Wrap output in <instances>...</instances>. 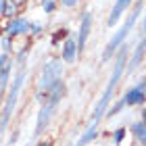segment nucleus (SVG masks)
Wrapping results in <instances>:
<instances>
[{
    "instance_id": "obj_1",
    "label": "nucleus",
    "mask_w": 146,
    "mask_h": 146,
    "mask_svg": "<svg viewBox=\"0 0 146 146\" xmlns=\"http://www.w3.org/2000/svg\"><path fill=\"white\" fill-rule=\"evenodd\" d=\"M113 58H115V63H113L111 79H109V84L104 86L102 96L98 98V102L94 104V113H92L90 123H88V125H94V127H98V125H100V121L104 119V115H107V109L111 107V98H113V94H115V90H117L119 82H121V75L125 73V67H127V58H129L127 46H121V48L117 50V54L113 56Z\"/></svg>"
},
{
    "instance_id": "obj_2",
    "label": "nucleus",
    "mask_w": 146,
    "mask_h": 146,
    "mask_svg": "<svg viewBox=\"0 0 146 146\" xmlns=\"http://www.w3.org/2000/svg\"><path fill=\"white\" fill-rule=\"evenodd\" d=\"M142 9H144V2H138V4H134V6L129 9L127 19L121 23V27H119L115 34L111 36V40L107 42V46H104L102 56H100L102 63H109L111 58L117 54V50L121 48V46H125V40L129 38V34H131V31H134V27H136V23L140 21V13H142Z\"/></svg>"
},
{
    "instance_id": "obj_3",
    "label": "nucleus",
    "mask_w": 146,
    "mask_h": 146,
    "mask_svg": "<svg viewBox=\"0 0 146 146\" xmlns=\"http://www.w3.org/2000/svg\"><path fill=\"white\" fill-rule=\"evenodd\" d=\"M25 79H27V67H21V69L15 73V77H13V84H11V88L6 90V96H4V100H2L0 131L9 127L11 117H13V113H15V109H17V100H19V96H21L23 86H25Z\"/></svg>"
},
{
    "instance_id": "obj_4",
    "label": "nucleus",
    "mask_w": 146,
    "mask_h": 146,
    "mask_svg": "<svg viewBox=\"0 0 146 146\" xmlns=\"http://www.w3.org/2000/svg\"><path fill=\"white\" fill-rule=\"evenodd\" d=\"M63 73H65V63L61 61V56L48 58V61L42 65V69H40L36 92H46L52 84H56L58 79H63Z\"/></svg>"
},
{
    "instance_id": "obj_5",
    "label": "nucleus",
    "mask_w": 146,
    "mask_h": 146,
    "mask_svg": "<svg viewBox=\"0 0 146 146\" xmlns=\"http://www.w3.org/2000/svg\"><path fill=\"white\" fill-rule=\"evenodd\" d=\"M29 25H31L29 19H25L23 15H17V17H13V19H4V23H2V34H6L11 40L27 38V36H29Z\"/></svg>"
},
{
    "instance_id": "obj_6",
    "label": "nucleus",
    "mask_w": 146,
    "mask_h": 146,
    "mask_svg": "<svg viewBox=\"0 0 146 146\" xmlns=\"http://www.w3.org/2000/svg\"><path fill=\"white\" fill-rule=\"evenodd\" d=\"M121 100H123L125 107H140V104H144L146 102V77L140 79V84L125 90Z\"/></svg>"
},
{
    "instance_id": "obj_7",
    "label": "nucleus",
    "mask_w": 146,
    "mask_h": 146,
    "mask_svg": "<svg viewBox=\"0 0 146 146\" xmlns=\"http://www.w3.org/2000/svg\"><path fill=\"white\" fill-rule=\"evenodd\" d=\"M92 29H94V15H92L90 11H86L82 19H79V27H77V48L79 52H84L86 50V44H88V40H90V34H92Z\"/></svg>"
},
{
    "instance_id": "obj_8",
    "label": "nucleus",
    "mask_w": 146,
    "mask_h": 146,
    "mask_svg": "<svg viewBox=\"0 0 146 146\" xmlns=\"http://www.w3.org/2000/svg\"><path fill=\"white\" fill-rule=\"evenodd\" d=\"M61 61L65 63V65H73L77 61L79 56H82V52H79V48H77V40L73 38V36H67L63 40V44H61Z\"/></svg>"
},
{
    "instance_id": "obj_9",
    "label": "nucleus",
    "mask_w": 146,
    "mask_h": 146,
    "mask_svg": "<svg viewBox=\"0 0 146 146\" xmlns=\"http://www.w3.org/2000/svg\"><path fill=\"white\" fill-rule=\"evenodd\" d=\"M131 4H134V0H115L111 6V13L107 17V25L109 27H115V25H119V21L123 19V15L131 9Z\"/></svg>"
},
{
    "instance_id": "obj_10",
    "label": "nucleus",
    "mask_w": 146,
    "mask_h": 146,
    "mask_svg": "<svg viewBox=\"0 0 146 146\" xmlns=\"http://www.w3.org/2000/svg\"><path fill=\"white\" fill-rule=\"evenodd\" d=\"M144 56H146V36H142V38H140V42H138V46L129 52L127 67H125V69H127V73L136 71L138 67H140V63L144 61Z\"/></svg>"
},
{
    "instance_id": "obj_11",
    "label": "nucleus",
    "mask_w": 146,
    "mask_h": 146,
    "mask_svg": "<svg viewBox=\"0 0 146 146\" xmlns=\"http://www.w3.org/2000/svg\"><path fill=\"white\" fill-rule=\"evenodd\" d=\"M13 69H15V58H13V54L0 52V84H9L11 82Z\"/></svg>"
},
{
    "instance_id": "obj_12",
    "label": "nucleus",
    "mask_w": 146,
    "mask_h": 146,
    "mask_svg": "<svg viewBox=\"0 0 146 146\" xmlns=\"http://www.w3.org/2000/svg\"><path fill=\"white\" fill-rule=\"evenodd\" d=\"M129 134H131V138L138 142V144H146V121H134L129 125Z\"/></svg>"
},
{
    "instance_id": "obj_13",
    "label": "nucleus",
    "mask_w": 146,
    "mask_h": 146,
    "mask_svg": "<svg viewBox=\"0 0 146 146\" xmlns=\"http://www.w3.org/2000/svg\"><path fill=\"white\" fill-rule=\"evenodd\" d=\"M98 138V127H94V125H88L84 131H82V136L77 138V142L73 144V146H88L90 142H94Z\"/></svg>"
},
{
    "instance_id": "obj_14",
    "label": "nucleus",
    "mask_w": 146,
    "mask_h": 146,
    "mask_svg": "<svg viewBox=\"0 0 146 146\" xmlns=\"http://www.w3.org/2000/svg\"><path fill=\"white\" fill-rule=\"evenodd\" d=\"M19 11H21V6H19L15 0H6V6H4V13L0 19H13L19 15Z\"/></svg>"
},
{
    "instance_id": "obj_15",
    "label": "nucleus",
    "mask_w": 146,
    "mask_h": 146,
    "mask_svg": "<svg viewBox=\"0 0 146 146\" xmlns=\"http://www.w3.org/2000/svg\"><path fill=\"white\" fill-rule=\"evenodd\" d=\"M125 138H127V127H125V125H119V127L113 129V134H111V140H113L115 146H121Z\"/></svg>"
},
{
    "instance_id": "obj_16",
    "label": "nucleus",
    "mask_w": 146,
    "mask_h": 146,
    "mask_svg": "<svg viewBox=\"0 0 146 146\" xmlns=\"http://www.w3.org/2000/svg\"><path fill=\"white\" fill-rule=\"evenodd\" d=\"M40 9L44 11V15H52L58 9V0H40Z\"/></svg>"
},
{
    "instance_id": "obj_17",
    "label": "nucleus",
    "mask_w": 146,
    "mask_h": 146,
    "mask_svg": "<svg viewBox=\"0 0 146 146\" xmlns=\"http://www.w3.org/2000/svg\"><path fill=\"white\" fill-rule=\"evenodd\" d=\"M0 52H6V54H13V40L2 34L0 36Z\"/></svg>"
},
{
    "instance_id": "obj_18",
    "label": "nucleus",
    "mask_w": 146,
    "mask_h": 146,
    "mask_svg": "<svg viewBox=\"0 0 146 146\" xmlns=\"http://www.w3.org/2000/svg\"><path fill=\"white\" fill-rule=\"evenodd\" d=\"M123 109H125V104H123V100H121V98H119L117 102H113L111 107L107 109V115H104V117H115V115H119V113H121Z\"/></svg>"
},
{
    "instance_id": "obj_19",
    "label": "nucleus",
    "mask_w": 146,
    "mask_h": 146,
    "mask_svg": "<svg viewBox=\"0 0 146 146\" xmlns=\"http://www.w3.org/2000/svg\"><path fill=\"white\" fill-rule=\"evenodd\" d=\"M44 31V23H40V21H31V25H29V38H36V36H40Z\"/></svg>"
},
{
    "instance_id": "obj_20",
    "label": "nucleus",
    "mask_w": 146,
    "mask_h": 146,
    "mask_svg": "<svg viewBox=\"0 0 146 146\" xmlns=\"http://www.w3.org/2000/svg\"><path fill=\"white\" fill-rule=\"evenodd\" d=\"M67 36H69V31L65 29V27H63V29H56V31H54V36H52V44H58V42H61V38L65 40Z\"/></svg>"
},
{
    "instance_id": "obj_21",
    "label": "nucleus",
    "mask_w": 146,
    "mask_h": 146,
    "mask_svg": "<svg viewBox=\"0 0 146 146\" xmlns=\"http://www.w3.org/2000/svg\"><path fill=\"white\" fill-rule=\"evenodd\" d=\"M58 4H61L63 9H67V11H71V9H75V6L79 4V0H58Z\"/></svg>"
},
{
    "instance_id": "obj_22",
    "label": "nucleus",
    "mask_w": 146,
    "mask_h": 146,
    "mask_svg": "<svg viewBox=\"0 0 146 146\" xmlns=\"http://www.w3.org/2000/svg\"><path fill=\"white\" fill-rule=\"evenodd\" d=\"M36 146H54V140H52V138H44V140H40Z\"/></svg>"
},
{
    "instance_id": "obj_23",
    "label": "nucleus",
    "mask_w": 146,
    "mask_h": 146,
    "mask_svg": "<svg viewBox=\"0 0 146 146\" xmlns=\"http://www.w3.org/2000/svg\"><path fill=\"white\" fill-rule=\"evenodd\" d=\"M140 25H142V31H144V29H146V4H144V17H142Z\"/></svg>"
},
{
    "instance_id": "obj_24",
    "label": "nucleus",
    "mask_w": 146,
    "mask_h": 146,
    "mask_svg": "<svg viewBox=\"0 0 146 146\" xmlns=\"http://www.w3.org/2000/svg\"><path fill=\"white\" fill-rule=\"evenodd\" d=\"M4 6H6V0H0V17H2V13H4Z\"/></svg>"
},
{
    "instance_id": "obj_25",
    "label": "nucleus",
    "mask_w": 146,
    "mask_h": 146,
    "mask_svg": "<svg viewBox=\"0 0 146 146\" xmlns=\"http://www.w3.org/2000/svg\"><path fill=\"white\" fill-rule=\"evenodd\" d=\"M0 36H2V23H0Z\"/></svg>"
},
{
    "instance_id": "obj_26",
    "label": "nucleus",
    "mask_w": 146,
    "mask_h": 146,
    "mask_svg": "<svg viewBox=\"0 0 146 146\" xmlns=\"http://www.w3.org/2000/svg\"><path fill=\"white\" fill-rule=\"evenodd\" d=\"M27 2H31V0H27Z\"/></svg>"
},
{
    "instance_id": "obj_27",
    "label": "nucleus",
    "mask_w": 146,
    "mask_h": 146,
    "mask_svg": "<svg viewBox=\"0 0 146 146\" xmlns=\"http://www.w3.org/2000/svg\"><path fill=\"white\" fill-rule=\"evenodd\" d=\"M144 146H146V144H144Z\"/></svg>"
},
{
    "instance_id": "obj_28",
    "label": "nucleus",
    "mask_w": 146,
    "mask_h": 146,
    "mask_svg": "<svg viewBox=\"0 0 146 146\" xmlns=\"http://www.w3.org/2000/svg\"><path fill=\"white\" fill-rule=\"evenodd\" d=\"M69 146H71V144H69Z\"/></svg>"
}]
</instances>
